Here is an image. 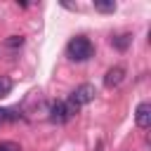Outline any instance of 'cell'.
Listing matches in <instances>:
<instances>
[{"mask_svg":"<svg viewBox=\"0 0 151 151\" xmlns=\"http://www.w3.org/2000/svg\"><path fill=\"white\" fill-rule=\"evenodd\" d=\"M9 92H12V80L5 78V76H0V97H7Z\"/></svg>","mask_w":151,"mask_h":151,"instance_id":"cell-8","label":"cell"},{"mask_svg":"<svg viewBox=\"0 0 151 151\" xmlns=\"http://www.w3.org/2000/svg\"><path fill=\"white\" fill-rule=\"evenodd\" d=\"M19 116L14 113V111H9V109H0V125H5L7 120H17Z\"/></svg>","mask_w":151,"mask_h":151,"instance_id":"cell-9","label":"cell"},{"mask_svg":"<svg viewBox=\"0 0 151 151\" xmlns=\"http://www.w3.org/2000/svg\"><path fill=\"white\" fill-rule=\"evenodd\" d=\"M94 94H97V90H94V85H90V83H83V85H78L76 90H73V94H71V99L78 104V106H85V104H90V101H94Z\"/></svg>","mask_w":151,"mask_h":151,"instance_id":"cell-2","label":"cell"},{"mask_svg":"<svg viewBox=\"0 0 151 151\" xmlns=\"http://www.w3.org/2000/svg\"><path fill=\"white\" fill-rule=\"evenodd\" d=\"M5 45H7V47H21V45H24V38H21V35H9V38L5 40Z\"/></svg>","mask_w":151,"mask_h":151,"instance_id":"cell-10","label":"cell"},{"mask_svg":"<svg viewBox=\"0 0 151 151\" xmlns=\"http://www.w3.org/2000/svg\"><path fill=\"white\" fill-rule=\"evenodd\" d=\"M0 151H21V144H17V142H0Z\"/></svg>","mask_w":151,"mask_h":151,"instance_id":"cell-11","label":"cell"},{"mask_svg":"<svg viewBox=\"0 0 151 151\" xmlns=\"http://www.w3.org/2000/svg\"><path fill=\"white\" fill-rule=\"evenodd\" d=\"M66 54H68V59H73V61H87V59L94 54V45L90 42V38H85V35H76V38L68 40V45H66Z\"/></svg>","mask_w":151,"mask_h":151,"instance_id":"cell-1","label":"cell"},{"mask_svg":"<svg viewBox=\"0 0 151 151\" xmlns=\"http://www.w3.org/2000/svg\"><path fill=\"white\" fill-rule=\"evenodd\" d=\"M134 123L142 130H149L151 127V104L149 101L137 104V109H134Z\"/></svg>","mask_w":151,"mask_h":151,"instance_id":"cell-3","label":"cell"},{"mask_svg":"<svg viewBox=\"0 0 151 151\" xmlns=\"http://www.w3.org/2000/svg\"><path fill=\"white\" fill-rule=\"evenodd\" d=\"M50 120H52V123H57V125H61V123H68V120H71V116H68V111H66V104H64V101H54V104L50 106Z\"/></svg>","mask_w":151,"mask_h":151,"instance_id":"cell-5","label":"cell"},{"mask_svg":"<svg viewBox=\"0 0 151 151\" xmlns=\"http://www.w3.org/2000/svg\"><path fill=\"white\" fill-rule=\"evenodd\" d=\"M123 80H125V68H123V66H111V68L106 71V76H104V87L113 90V87H118Z\"/></svg>","mask_w":151,"mask_h":151,"instance_id":"cell-4","label":"cell"},{"mask_svg":"<svg viewBox=\"0 0 151 151\" xmlns=\"http://www.w3.org/2000/svg\"><path fill=\"white\" fill-rule=\"evenodd\" d=\"M130 42H132V35L130 33H123V35H116V38H111V45L116 47V50H127L130 47Z\"/></svg>","mask_w":151,"mask_h":151,"instance_id":"cell-6","label":"cell"},{"mask_svg":"<svg viewBox=\"0 0 151 151\" xmlns=\"http://www.w3.org/2000/svg\"><path fill=\"white\" fill-rule=\"evenodd\" d=\"M92 5H94V9L101 12V14H111V12H116V2H113V0H94Z\"/></svg>","mask_w":151,"mask_h":151,"instance_id":"cell-7","label":"cell"}]
</instances>
